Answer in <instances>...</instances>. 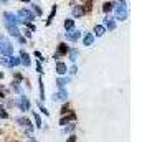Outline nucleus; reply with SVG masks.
I'll return each mask as SVG.
<instances>
[{
	"mask_svg": "<svg viewBox=\"0 0 147 142\" xmlns=\"http://www.w3.org/2000/svg\"><path fill=\"white\" fill-rule=\"evenodd\" d=\"M33 10H35V13L36 15H41V8L38 7V5H33Z\"/></svg>",
	"mask_w": 147,
	"mask_h": 142,
	"instance_id": "nucleus-23",
	"label": "nucleus"
},
{
	"mask_svg": "<svg viewBox=\"0 0 147 142\" xmlns=\"http://www.w3.org/2000/svg\"><path fill=\"white\" fill-rule=\"evenodd\" d=\"M35 56H36L38 60H43V58H41V53H40V51H35Z\"/></svg>",
	"mask_w": 147,
	"mask_h": 142,
	"instance_id": "nucleus-27",
	"label": "nucleus"
},
{
	"mask_svg": "<svg viewBox=\"0 0 147 142\" xmlns=\"http://www.w3.org/2000/svg\"><path fill=\"white\" fill-rule=\"evenodd\" d=\"M73 15L74 17H81V15H83V7H74Z\"/></svg>",
	"mask_w": 147,
	"mask_h": 142,
	"instance_id": "nucleus-19",
	"label": "nucleus"
},
{
	"mask_svg": "<svg viewBox=\"0 0 147 142\" xmlns=\"http://www.w3.org/2000/svg\"><path fill=\"white\" fill-rule=\"evenodd\" d=\"M66 142H76V137H74V135H69V139H68Z\"/></svg>",
	"mask_w": 147,
	"mask_h": 142,
	"instance_id": "nucleus-26",
	"label": "nucleus"
},
{
	"mask_svg": "<svg viewBox=\"0 0 147 142\" xmlns=\"http://www.w3.org/2000/svg\"><path fill=\"white\" fill-rule=\"evenodd\" d=\"M94 33H96V36H102V35H104V27L96 25V27H94Z\"/></svg>",
	"mask_w": 147,
	"mask_h": 142,
	"instance_id": "nucleus-14",
	"label": "nucleus"
},
{
	"mask_svg": "<svg viewBox=\"0 0 147 142\" xmlns=\"http://www.w3.org/2000/svg\"><path fill=\"white\" fill-rule=\"evenodd\" d=\"M66 71H68V68L65 63H56V73L58 75H66Z\"/></svg>",
	"mask_w": 147,
	"mask_h": 142,
	"instance_id": "nucleus-11",
	"label": "nucleus"
},
{
	"mask_svg": "<svg viewBox=\"0 0 147 142\" xmlns=\"http://www.w3.org/2000/svg\"><path fill=\"white\" fill-rule=\"evenodd\" d=\"M18 17H23V22L28 25V20L32 22L33 20V13L30 12V10H27V8H22V10H18Z\"/></svg>",
	"mask_w": 147,
	"mask_h": 142,
	"instance_id": "nucleus-4",
	"label": "nucleus"
},
{
	"mask_svg": "<svg viewBox=\"0 0 147 142\" xmlns=\"http://www.w3.org/2000/svg\"><path fill=\"white\" fill-rule=\"evenodd\" d=\"M20 58H22L20 63H23V66H27V68H28L30 65H32V60H30V56H28L25 51H22V53H20Z\"/></svg>",
	"mask_w": 147,
	"mask_h": 142,
	"instance_id": "nucleus-7",
	"label": "nucleus"
},
{
	"mask_svg": "<svg viewBox=\"0 0 147 142\" xmlns=\"http://www.w3.org/2000/svg\"><path fill=\"white\" fill-rule=\"evenodd\" d=\"M80 32H78V30H71V32H68L66 33V38L68 40H71V41H76L78 40V38H80Z\"/></svg>",
	"mask_w": 147,
	"mask_h": 142,
	"instance_id": "nucleus-8",
	"label": "nucleus"
},
{
	"mask_svg": "<svg viewBox=\"0 0 147 142\" xmlns=\"http://www.w3.org/2000/svg\"><path fill=\"white\" fill-rule=\"evenodd\" d=\"M22 2H30V0H22Z\"/></svg>",
	"mask_w": 147,
	"mask_h": 142,
	"instance_id": "nucleus-32",
	"label": "nucleus"
},
{
	"mask_svg": "<svg viewBox=\"0 0 147 142\" xmlns=\"http://www.w3.org/2000/svg\"><path fill=\"white\" fill-rule=\"evenodd\" d=\"M68 51H69V48H68L66 45H63V43H61L60 46H58V55H66Z\"/></svg>",
	"mask_w": 147,
	"mask_h": 142,
	"instance_id": "nucleus-15",
	"label": "nucleus"
},
{
	"mask_svg": "<svg viewBox=\"0 0 147 142\" xmlns=\"http://www.w3.org/2000/svg\"><path fill=\"white\" fill-rule=\"evenodd\" d=\"M73 129H74V124H71L69 127H66V129H65V132H69V131H73Z\"/></svg>",
	"mask_w": 147,
	"mask_h": 142,
	"instance_id": "nucleus-25",
	"label": "nucleus"
},
{
	"mask_svg": "<svg viewBox=\"0 0 147 142\" xmlns=\"http://www.w3.org/2000/svg\"><path fill=\"white\" fill-rule=\"evenodd\" d=\"M2 65L3 66H17L20 63V58H15V56H7V58H2Z\"/></svg>",
	"mask_w": 147,
	"mask_h": 142,
	"instance_id": "nucleus-3",
	"label": "nucleus"
},
{
	"mask_svg": "<svg viewBox=\"0 0 147 142\" xmlns=\"http://www.w3.org/2000/svg\"><path fill=\"white\" fill-rule=\"evenodd\" d=\"M35 117V124H36V127H41V119H40V116L38 114H33Z\"/></svg>",
	"mask_w": 147,
	"mask_h": 142,
	"instance_id": "nucleus-21",
	"label": "nucleus"
},
{
	"mask_svg": "<svg viewBox=\"0 0 147 142\" xmlns=\"http://www.w3.org/2000/svg\"><path fill=\"white\" fill-rule=\"evenodd\" d=\"M36 71H38V73H41V65H40V63L36 65Z\"/></svg>",
	"mask_w": 147,
	"mask_h": 142,
	"instance_id": "nucleus-29",
	"label": "nucleus"
},
{
	"mask_svg": "<svg viewBox=\"0 0 147 142\" xmlns=\"http://www.w3.org/2000/svg\"><path fill=\"white\" fill-rule=\"evenodd\" d=\"M12 51H13V45H12L8 40H5V38H0V53L10 56Z\"/></svg>",
	"mask_w": 147,
	"mask_h": 142,
	"instance_id": "nucleus-1",
	"label": "nucleus"
},
{
	"mask_svg": "<svg viewBox=\"0 0 147 142\" xmlns=\"http://www.w3.org/2000/svg\"><path fill=\"white\" fill-rule=\"evenodd\" d=\"M102 10H104V12H111V10H113V3H111V2H107V3H104V7H102Z\"/></svg>",
	"mask_w": 147,
	"mask_h": 142,
	"instance_id": "nucleus-20",
	"label": "nucleus"
},
{
	"mask_svg": "<svg viewBox=\"0 0 147 142\" xmlns=\"http://www.w3.org/2000/svg\"><path fill=\"white\" fill-rule=\"evenodd\" d=\"M3 20H5L7 25H17V23L20 22V18H17V15L10 13V12H5V13H3Z\"/></svg>",
	"mask_w": 147,
	"mask_h": 142,
	"instance_id": "nucleus-2",
	"label": "nucleus"
},
{
	"mask_svg": "<svg viewBox=\"0 0 147 142\" xmlns=\"http://www.w3.org/2000/svg\"><path fill=\"white\" fill-rule=\"evenodd\" d=\"M73 27H74V22H73V20H69V18H68V20L65 22V28H66L68 32H69V30H71V28H73Z\"/></svg>",
	"mask_w": 147,
	"mask_h": 142,
	"instance_id": "nucleus-18",
	"label": "nucleus"
},
{
	"mask_svg": "<svg viewBox=\"0 0 147 142\" xmlns=\"http://www.w3.org/2000/svg\"><path fill=\"white\" fill-rule=\"evenodd\" d=\"M68 53H69V60L76 61V58H78V50H69Z\"/></svg>",
	"mask_w": 147,
	"mask_h": 142,
	"instance_id": "nucleus-17",
	"label": "nucleus"
},
{
	"mask_svg": "<svg viewBox=\"0 0 147 142\" xmlns=\"http://www.w3.org/2000/svg\"><path fill=\"white\" fill-rule=\"evenodd\" d=\"M68 83H69V79H68V78H63V79H58V81H56V84H58V88H65V84H68Z\"/></svg>",
	"mask_w": 147,
	"mask_h": 142,
	"instance_id": "nucleus-16",
	"label": "nucleus"
},
{
	"mask_svg": "<svg viewBox=\"0 0 147 142\" xmlns=\"http://www.w3.org/2000/svg\"><path fill=\"white\" fill-rule=\"evenodd\" d=\"M55 12H56V7H53V10H51V13H50V17H48L47 23H51V20H53V17H55Z\"/></svg>",
	"mask_w": 147,
	"mask_h": 142,
	"instance_id": "nucleus-22",
	"label": "nucleus"
},
{
	"mask_svg": "<svg viewBox=\"0 0 147 142\" xmlns=\"http://www.w3.org/2000/svg\"><path fill=\"white\" fill-rule=\"evenodd\" d=\"M55 101H56V99H61V101H65V99H66L68 98V93H66V89H60V91H58V93H55Z\"/></svg>",
	"mask_w": 147,
	"mask_h": 142,
	"instance_id": "nucleus-10",
	"label": "nucleus"
},
{
	"mask_svg": "<svg viewBox=\"0 0 147 142\" xmlns=\"http://www.w3.org/2000/svg\"><path fill=\"white\" fill-rule=\"evenodd\" d=\"M93 41H94V35L93 33H86L84 35V40H83V45H84V46H91Z\"/></svg>",
	"mask_w": 147,
	"mask_h": 142,
	"instance_id": "nucleus-9",
	"label": "nucleus"
},
{
	"mask_svg": "<svg viewBox=\"0 0 147 142\" xmlns=\"http://www.w3.org/2000/svg\"><path fill=\"white\" fill-rule=\"evenodd\" d=\"M68 109H69V106H68V104H66V106H63V109H61V112L65 114V112H68Z\"/></svg>",
	"mask_w": 147,
	"mask_h": 142,
	"instance_id": "nucleus-24",
	"label": "nucleus"
},
{
	"mask_svg": "<svg viewBox=\"0 0 147 142\" xmlns=\"http://www.w3.org/2000/svg\"><path fill=\"white\" fill-rule=\"evenodd\" d=\"M17 104H18V108H20L23 112L30 111V101H28V98H23V96H22L20 99H18V102H17Z\"/></svg>",
	"mask_w": 147,
	"mask_h": 142,
	"instance_id": "nucleus-6",
	"label": "nucleus"
},
{
	"mask_svg": "<svg viewBox=\"0 0 147 142\" xmlns=\"http://www.w3.org/2000/svg\"><path fill=\"white\" fill-rule=\"evenodd\" d=\"M2 78H3V73H0V79H2Z\"/></svg>",
	"mask_w": 147,
	"mask_h": 142,
	"instance_id": "nucleus-31",
	"label": "nucleus"
},
{
	"mask_svg": "<svg viewBox=\"0 0 147 142\" xmlns=\"http://www.w3.org/2000/svg\"><path fill=\"white\" fill-rule=\"evenodd\" d=\"M104 25H106L109 30H114V28H116V23H114L113 18H104Z\"/></svg>",
	"mask_w": 147,
	"mask_h": 142,
	"instance_id": "nucleus-13",
	"label": "nucleus"
},
{
	"mask_svg": "<svg viewBox=\"0 0 147 142\" xmlns=\"http://www.w3.org/2000/svg\"><path fill=\"white\" fill-rule=\"evenodd\" d=\"M127 17V10L124 5H117V8H116V18L117 20H126Z\"/></svg>",
	"mask_w": 147,
	"mask_h": 142,
	"instance_id": "nucleus-5",
	"label": "nucleus"
},
{
	"mask_svg": "<svg viewBox=\"0 0 147 142\" xmlns=\"http://www.w3.org/2000/svg\"><path fill=\"white\" fill-rule=\"evenodd\" d=\"M69 73H71V75H74V73H76V66L71 68V69H69Z\"/></svg>",
	"mask_w": 147,
	"mask_h": 142,
	"instance_id": "nucleus-28",
	"label": "nucleus"
},
{
	"mask_svg": "<svg viewBox=\"0 0 147 142\" xmlns=\"http://www.w3.org/2000/svg\"><path fill=\"white\" fill-rule=\"evenodd\" d=\"M0 99H3V93L2 91H0Z\"/></svg>",
	"mask_w": 147,
	"mask_h": 142,
	"instance_id": "nucleus-30",
	"label": "nucleus"
},
{
	"mask_svg": "<svg viewBox=\"0 0 147 142\" xmlns=\"http://www.w3.org/2000/svg\"><path fill=\"white\" fill-rule=\"evenodd\" d=\"M8 32H10V35H13V36H18L20 35V30L17 28V25H7Z\"/></svg>",
	"mask_w": 147,
	"mask_h": 142,
	"instance_id": "nucleus-12",
	"label": "nucleus"
}]
</instances>
